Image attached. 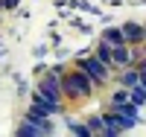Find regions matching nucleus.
I'll use <instances>...</instances> for the list:
<instances>
[{"label": "nucleus", "mask_w": 146, "mask_h": 137, "mask_svg": "<svg viewBox=\"0 0 146 137\" xmlns=\"http://www.w3.org/2000/svg\"><path fill=\"white\" fill-rule=\"evenodd\" d=\"M62 93H64L67 102H88V99L96 93V88H94V82H91L88 73L73 64L70 70L62 73Z\"/></svg>", "instance_id": "obj_1"}, {"label": "nucleus", "mask_w": 146, "mask_h": 137, "mask_svg": "<svg viewBox=\"0 0 146 137\" xmlns=\"http://www.w3.org/2000/svg\"><path fill=\"white\" fill-rule=\"evenodd\" d=\"M73 64L91 76V82H94V88H96V91H105L108 85L114 82V70L108 67V64H102V61L96 58L94 53H79V58L73 61Z\"/></svg>", "instance_id": "obj_2"}, {"label": "nucleus", "mask_w": 146, "mask_h": 137, "mask_svg": "<svg viewBox=\"0 0 146 137\" xmlns=\"http://www.w3.org/2000/svg\"><path fill=\"white\" fill-rule=\"evenodd\" d=\"M38 91L47 102H56V105H64V93H62V76H56V73L47 67L41 76H38Z\"/></svg>", "instance_id": "obj_3"}, {"label": "nucleus", "mask_w": 146, "mask_h": 137, "mask_svg": "<svg viewBox=\"0 0 146 137\" xmlns=\"http://www.w3.org/2000/svg\"><path fill=\"white\" fill-rule=\"evenodd\" d=\"M131 128H137L135 122H129L126 117H120L117 111L108 108L105 114H102V137H117V134H126Z\"/></svg>", "instance_id": "obj_4"}, {"label": "nucleus", "mask_w": 146, "mask_h": 137, "mask_svg": "<svg viewBox=\"0 0 146 137\" xmlns=\"http://www.w3.org/2000/svg\"><path fill=\"white\" fill-rule=\"evenodd\" d=\"M120 29H123V38H126L129 47H137V44L146 41V26H143V23H137V21H126Z\"/></svg>", "instance_id": "obj_5"}, {"label": "nucleus", "mask_w": 146, "mask_h": 137, "mask_svg": "<svg viewBox=\"0 0 146 137\" xmlns=\"http://www.w3.org/2000/svg\"><path fill=\"white\" fill-rule=\"evenodd\" d=\"M108 108L117 111L120 117H126L129 122H135V126H137V122H143V120H140V105H135L131 99H123V102H108Z\"/></svg>", "instance_id": "obj_6"}, {"label": "nucleus", "mask_w": 146, "mask_h": 137, "mask_svg": "<svg viewBox=\"0 0 146 137\" xmlns=\"http://www.w3.org/2000/svg\"><path fill=\"white\" fill-rule=\"evenodd\" d=\"M111 58H114V73L135 64V56H131V47H129V44H117V47L111 50Z\"/></svg>", "instance_id": "obj_7"}, {"label": "nucleus", "mask_w": 146, "mask_h": 137, "mask_svg": "<svg viewBox=\"0 0 146 137\" xmlns=\"http://www.w3.org/2000/svg\"><path fill=\"white\" fill-rule=\"evenodd\" d=\"M114 82L120 85V88H126V91H131L135 85L140 82V76H137V70H135V64L131 67H123V70H117V76H114Z\"/></svg>", "instance_id": "obj_8"}, {"label": "nucleus", "mask_w": 146, "mask_h": 137, "mask_svg": "<svg viewBox=\"0 0 146 137\" xmlns=\"http://www.w3.org/2000/svg\"><path fill=\"white\" fill-rule=\"evenodd\" d=\"M111 50H114L111 44H108V41H102V38H100V41H96V47H94V56L100 58L102 64H108V67L114 70V58H111Z\"/></svg>", "instance_id": "obj_9"}, {"label": "nucleus", "mask_w": 146, "mask_h": 137, "mask_svg": "<svg viewBox=\"0 0 146 137\" xmlns=\"http://www.w3.org/2000/svg\"><path fill=\"white\" fill-rule=\"evenodd\" d=\"M64 120H67V131H70L73 137H94L91 128L85 126V120H82V122H79V120H73V117H64Z\"/></svg>", "instance_id": "obj_10"}, {"label": "nucleus", "mask_w": 146, "mask_h": 137, "mask_svg": "<svg viewBox=\"0 0 146 137\" xmlns=\"http://www.w3.org/2000/svg\"><path fill=\"white\" fill-rule=\"evenodd\" d=\"M102 41H108L111 47H117V44H126V38H123V29H120V26H105V29H102Z\"/></svg>", "instance_id": "obj_11"}, {"label": "nucleus", "mask_w": 146, "mask_h": 137, "mask_svg": "<svg viewBox=\"0 0 146 137\" xmlns=\"http://www.w3.org/2000/svg\"><path fill=\"white\" fill-rule=\"evenodd\" d=\"M15 134L18 137H41V128L35 126V122H29V120H21V126L15 128Z\"/></svg>", "instance_id": "obj_12"}, {"label": "nucleus", "mask_w": 146, "mask_h": 137, "mask_svg": "<svg viewBox=\"0 0 146 137\" xmlns=\"http://www.w3.org/2000/svg\"><path fill=\"white\" fill-rule=\"evenodd\" d=\"M85 126L91 128L94 137H96V134H102V114H88V117H85Z\"/></svg>", "instance_id": "obj_13"}, {"label": "nucleus", "mask_w": 146, "mask_h": 137, "mask_svg": "<svg viewBox=\"0 0 146 137\" xmlns=\"http://www.w3.org/2000/svg\"><path fill=\"white\" fill-rule=\"evenodd\" d=\"M129 99H131V102H135V105H146V88H140V85H135V88H131L129 91Z\"/></svg>", "instance_id": "obj_14"}, {"label": "nucleus", "mask_w": 146, "mask_h": 137, "mask_svg": "<svg viewBox=\"0 0 146 137\" xmlns=\"http://www.w3.org/2000/svg\"><path fill=\"white\" fill-rule=\"evenodd\" d=\"M123 99H129V91L117 88V91H111V99H108V102H123Z\"/></svg>", "instance_id": "obj_15"}, {"label": "nucleus", "mask_w": 146, "mask_h": 137, "mask_svg": "<svg viewBox=\"0 0 146 137\" xmlns=\"http://www.w3.org/2000/svg\"><path fill=\"white\" fill-rule=\"evenodd\" d=\"M18 3H21V0H0V12H12Z\"/></svg>", "instance_id": "obj_16"}, {"label": "nucleus", "mask_w": 146, "mask_h": 137, "mask_svg": "<svg viewBox=\"0 0 146 137\" xmlns=\"http://www.w3.org/2000/svg\"><path fill=\"white\" fill-rule=\"evenodd\" d=\"M50 70H53V73H56V76H62V73H64V70H67V64H53V67H50Z\"/></svg>", "instance_id": "obj_17"}, {"label": "nucleus", "mask_w": 146, "mask_h": 137, "mask_svg": "<svg viewBox=\"0 0 146 137\" xmlns=\"http://www.w3.org/2000/svg\"><path fill=\"white\" fill-rule=\"evenodd\" d=\"M135 70H137V73H146V58H140V61H135Z\"/></svg>", "instance_id": "obj_18"}, {"label": "nucleus", "mask_w": 146, "mask_h": 137, "mask_svg": "<svg viewBox=\"0 0 146 137\" xmlns=\"http://www.w3.org/2000/svg\"><path fill=\"white\" fill-rule=\"evenodd\" d=\"M15 91H18V96H23V93H27V82H18V88H15Z\"/></svg>", "instance_id": "obj_19"}]
</instances>
